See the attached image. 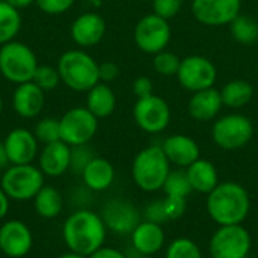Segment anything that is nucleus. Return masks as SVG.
Listing matches in <instances>:
<instances>
[{"label":"nucleus","instance_id":"393cba45","mask_svg":"<svg viewBox=\"0 0 258 258\" xmlns=\"http://www.w3.org/2000/svg\"><path fill=\"white\" fill-rule=\"evenodd\" d=\"M116 106V97L113 89L103 82H98L94 88L88 91L86 107L97 118H107L113 113Z\"/></svg>","mask_w":258,"mask_h":258},{"label":"nucleus","instance_id":"a19ab883","mask_svg":"<svg viewBox=\"0 0 258 258\" xmlns=\"http://www.w3.org/2000/svg\"><path fill=\"white\" fill-rule=\"evenodd\" d=\"M133 94L138 98H144L153 94V82L148 77H138L133 82Z\"/></svg>","mask_w":258,"mask_h":258},{"label":"nucleus","instance_id":"49530a36","mask_svg":"<svg viewBox=\"0 0 258 258\" xmlns=\"http://www.w3.org/2000/svg\"><path fill=\"white\" fill-rule=\"evenodd\" d=\"M57 258H88V257H85V255H80V254H77V252H73V251H68V252L62 254L60 257H57Z\"/></svg>","mask_w":258,"mask_h":258},{"label":"nucleus","instance_id":"473e14b6","mask_svg":"<svg viewBox=\"0 0 258 258\" xmlns=\"http://www.w3.org/2000/svg\"><path fill=\"white\" fill-rule=\"evenodd\" d=\"M180 63L181 59L172 53V51H160L154 56L153 65L157 74L165 76V77H171V76H177L178 70H180Z\"/></svg>","mask_w":258,"mask_h":258},{"label":"nucleus","instance_id":"cd10ccee","mask_svg":"<svg viewBox=\"0 0 258 258\" xmlns=\"http://www.w3.org/2000/svg\"><path fill=\"white\" fill-rule=\"evenodd\" d=\"M21 29V14L8 2H0V45L15 39Z\"/></svg>","mask_w":258,"mask_h":258},{"label":"nucleus","instance_id":"09e8293b","mask_svg":"<svg viewBox=\"0 0 258 258\" xmlns=\"http://www.w3.org/2000/svg\"><path fill=\"white\" fill-rule=\"evenodd\" d=\"M3 169H5V168H3V166L0 165V177H2V174H3Z\"/></svg>","mask_w":258,"mask_h":258},{"label":"nucleus","instance_id":"a18cd8bd","mask_svg":"<svg viewBox=\"0 0 258 258\" xmlns=\"http://www.w3.org/2000/svg\"><path fill=\"white\" fill-rule=\"evenodd\" d=\"M0 165L6 169L11 163H9V159H8V153H6V148L3 145V142H0Z\"/></svg>","mask_w":258,"mask_h":258},{"label":"nucleus","instance_id":"2f4dec72","mask_svg":"<svg viewBox=\"0 0 258 258\" xmlns=\"http://www.w3.org/2000/svg\"><path fill=\"white\" fill-rule=\"evenodd\" d=\"M35 138L39 144L47 145L60 141V128H59V119L56 118H42L38 121L33 130Z\"/></svg>","mask_w":258,"mask_h":258},{"label":"nucleus","instance_id":"a878e982","mask_svg":"<svg viewBox=\"0 0 258 258\" xmlns=\"http://www.w3.org/2000/svg\"><path fill=\"white\" fill-rule=\"evenodd\" d=\"M35 212L44 219H53L60 215L63 207V200L59 190L53 186H42L41 190L33 198Z\"/></svg>","mask_w":258,"mask_h":258},{"label":"nucleus","instance_id":"aec40b11","mask_svg":"<svg viewBox=\"0 0 258 258\" xmlns=\"http://www.w3.org/2000/svg\"><path fill=\"white\" fill-rule=\"evenodd\" d=\"M162 148L169 163H174L178 168H187L200 159L198 144L186 135H172L166 138Z\"/></svg>","mask_w":258,"mask_h":258},{"label":"nucleus","instance_id":"5701e85b","mask_svg":"<svg viewBox=\"0 0 258 258\" xmlns=\"http://www.w3.org/2000/svg\"><path fill=\"white\" fill-rule=\"evenodd\" d=\"M82 178L85 186L94 192L107 190L115 180L113 165L103 157H94L89 165L82 172Z\"/></svg>","mask_w":258,"mask_h":258},{"label":"nucleus","instance_id":"bb28decb","mask_svg":"<svg viewBox=\"0 0 258 258\" xmlns=\"http://www.w3.org/2000/svg\"><path fill=\"white\" fill-rule=\"evenodd\" d=\"M252 95H254V88L246 80H231L221 91L224 106L234 107V109L246 106L252 100Z\"/></svg>","mask_w":258,"mask_h":258},{"label":"nucleus","instance_id":"e433bc0d","mask_svg":"<svg viewBox=\"0 0 258 258\" xmlns=\"http://www.w3.org/2000/svg\"><path fill=\"white\" fill-rule=\"evenodd\" d=\"M183 6V0H153V11L156 15L169 20L175 17Z\"/></svg>","mask_w":258,"mask_h":258},{"label":"nucleus","instance_id":"de8ad7c7","mask_svg":"<svg viewBox=\"0 0 258 258\" xmlns=\"http://www.w3.org/2000/svg\"><path fill=\"white\" fill-rule=\"evenodd\" d=\"M2 110H3V100H2V95H0V113H2Z\"/></svg>","mask_w":258,"mask_h":258},{"label":"nucleus","instance_id":"412c9836","mask_svg":"<svg viewBox=\"0 0 258 258\" xmlns=\"http://www.w3.org/2000/svg\"><path fill=\"white\" fill-rule=\"evenodd\" d=\"M130 236L135 251L142 255L157 254L165 245V231L162 225L150 221L141 222Z\"/></svg>","mask_w":258,"mask_h":258},{"label":"nucleus","instance_id":"7c9ffc66","mask_svg":"<svg viewBox=\"0 0 258 258\" xmlns=\"http://www.w3.org/2000/svg\"><path fill=\"white\" fill-rule=\"evenodd\" d=\"M165 258H203V252L194 240L178 237L169 243Z\"/></svg>","mask_w":258,"mask_h":258},{"label":"nucleus","instance_id":"79ce46f5","mask_svg":"<svg viewBox=\"0 0 258 258\" xmlns=\"http://www.w3.org/2000/svg\"><path fill=\"white\" fill-rule=\"evenodd\" d=\"M88 258H127L124 252H121L116 248L112 246H101L100 249H97L95 252H92Z\"/></svg>","mask_w":258,"mask_h":258},{"label":"nucleus","instance_id":"ea45409f","mask_svg":"<svg viewBox=\"0 0 258 258\" xmlns=\"http://www.w3.org/2000/svg\"><path fill=\"white\" fill-rule=\"evenodd\" d=\"M118 76H119V67L115 62H103V63H98V77H100V82L109 83V82H113Z\"/></svg>","mask_w":258,"mask_h":258},{"label":"nucleus","instance_id":"dca6fc26","mask_svg":"<svg viewBox=\"0 0 258 258\" xmlns=\"http://www.w3.org/2000/svg\"><path fill=\"white\" fill-rule=\"evenodd\" d=\"M3 145L8 153V159L11 165H29L33 163V160L38 157V139L35 138L33 132L27 128H14L11 130Z\"/></svg>","mask_w":258,"mask_h":258},{"label":"nucleus","instance_id":"c9c22d12","mask_svg":"<svg viewBox=\"0 0 258 258\" xmlns=\"http://www.w3.org/2000/svg\"><path fill=\"white\" fill-rule=\"evenodd\" d=\"M163 207H165L168 221H177V219L183 218V215L186 213V209H187L186 198L165 197L163 198Z\"/></svg>","mask_w":258,"mask_h":258},{"label":"nucleus","instance_id":"f3484780","mask_svg":"<svg viewBox=\"0 0 258 258\" xmlns=\"http://www.w3.org/2000/svg\"><path fill=\"white\" fill-rule=\"evenodd\" d=\"M106 33V21L101 15L95 12H86L79 15L70 29L73 41L79 47H94L97 45Z\"/></svg>","mask_w":258,"mask_h":258},{"label":"nucleus","instance_id":"6e6552de","mask_svg":"<svg viewBox=\"0 0 258 258\" xmlns=\"http://www.w3.org/2000/svg\"><path fill=\"white\" fill-rule=\"evenodd\" d=\"M252 135L254 125L251 119L240 113H231L219 118L212 128L215 144L228 151L243 148L252 139Z\"/></svg>","mask_w":258,"mask_h":258},{"label":"nucleus","instance_id":"37998d69","mask_svg":"<svg viewBox=\"0 0 258 258\" xmlns=\"http://www.w3.org/2000/svg\"><path fill=\"white\" fill-rule=\"evenodd\" d=\"M9 204H11V200L0 186V221H3L6 218V215L9 212Z\"/></svg>","mask_w":258,"mask_h":258},{"label":"nucleus","instance_id":"f03ea898","mask_svg":"<svg viewBox=\"0 0 258 258\" xmlns=\"http://www.w3.org/2000/svg\"><path fill=\"white\" fill-rule=\"evenodd\" d=\"M249 209V194L234 181L219 183L207 197V212L219 227L242 224L248 218Z\"/></svg>","mask_w":258,"mask_h":258},{"label":"nucleus","instance_id":"f704fd0d","mask_svg":"<svg viewBox=\"0 0 258 258\" xmlns=\"http://www.w3.org/2000/svg\"><path fill=\"white\" fill-rule=\"evenodd\" d=\"M94 153L92 150L86 145H76L71 147V163H70V169L76 174H80L85 171V168L89 165V162L94 159Z\"/></svg>","mask_w":258,"mask_h":258},{"label":"nucleus","instance_id":"0eeeda50","mask_svg":"<svg viewBox=\"0 0 258 258\" xmlns=\"http://www.w3.org/2000/svg\"><path fill=\"white\" fill-rule=\"evenodd\" d=\"M60 141L70 147L86 145L98 130V118L88 107H73L59 119Z\"/></svg>","mask_w":258,"mask_h":258},{"label":"nucleus","instance_id":"4be33fe9","mask_svg":"<svg viewBox=\"0 0 258 258\" xmlns=\"http://www.w3.org/2000/svg\"><path fill=\"white\" fill-rule=\"evenodd\" d=\"M221 91L215 88H207L203 91L194 92L189 100V113L197 121H210L222 109Z\"/></svg>","mask_w":258,"mask_h":258},{"label":"nucleus","instance_id":"58836bf2","mask_svg":"<svg viewBox=\"0 0 258 258\" xmlns=\"http://www.w3.org/2000/svg\"><path fill=\"white\" fill-rule=\"evenodd\" d=\"M144 218H145V221H150V222H154V224H159V225H162L165 222H169L168 216H166V212H165V207H163V200H157V201L150 203L145 207Z\"/></svg>","mask_w":258,"mask_h":258},{"label":"nucleus","instance_id":"8fccbe9b","mask_svg":"<svg viewBox=\"0 0 258 258\" xmlns=\"http://www.w3.org/2000/svg\"><path fill=\"white\" fill-rule=\"evenodd\" d=\"M0 2H3V0H0Z\"/></svg>","mask_w":258,"mask_h":258},{"label":"nucleus","instance_id":"c756f323","mask_svg":"<svg viewBox=\"0 0 258 258\" xmlns=\"http://www.w3.org/2000/svg\"><path fill=\"white\" fill-rule=\"evenodd\" d=\"M162 189L165 190L166 197H180V198H187L194 192L186 169L171 171Z\"/></svg>","mask_w":258,"mask_h":258},{"label":"nucleus","instance_id":"2eb2a0df","mask_svg":"<svg viewBox=\"0 0 258 258\" xmlns=\"http://www.w3.org/2000/svg\"><path fill=\"white\" fill-rule=\"evenodd\" d=\"M33 246L30 228L18 219L6 221L0 225V251L11 258L27 255Z\"/></svg>","mask_w":258,"mask_h":258},{"label":"nucleus","instance_id":"9d476101","mask_svg":"<svg viewBox=\"0 0 258 258\" xmlns=\"http://www.w3.org/2000/svg\"><path fill=\"white\" fill-rule=\"evenodd\" d=\"M171 41V26L168 20L153 14L142 17L135 27V42L139 50L148 54H157L166 48Z\"/></svg>","mask_w":258,"mask_h":258},{"label":"nucleus","instance_id":"1a4fd4ad","mask_svg":"<svg viewBox=\"0 0 258 258\" xmlns=\"http://www.w3.org/2000/svg\"><path fill=\"white\" fill-rule=\"evenodd\" d=\"M251 246V234L242 224L219 227L209 243L212 258H246Z\"/></svg>","mask_w":258,"mask_h":258},{"label":"nucleus","instance_id":"ddd939ff","mask_svg":"<svg viewBox=\"0 0 258 258\" xmlns=\"http://www.w3.org/2000/svg\"><path fill=\"white\" fill-rule=\"evenodd\" d=\"M242 0H192L194 17L206 26L230 24L239 14Z\"/></svg>","mask_w":258,"mask_h":258},{"label":"nucleus","instance_id":"20e7f679","mask_svg":"<svg viewBox=\"0 0 258 258\" xmlns=\"http://www.w3.org/2000/svg\"><path fill=\"white\" fill-rule=\"evenodd\" d=\"M169 160L159 145H151L138 153L132 165V177L136 186L145 192H156L163 187L171 172Z\"/></svg>","mask_w":258,"mask_h":258},{"label":"nucleus","instance_id":"423d86ee","mask_svg":"<svg viewBox=\"0 0 258 258\" xmlns=\"http://www.w3.org/2000/svg\"><path fill=\"white\" fill-rule=\"evenodd\" d=\"M44 178L42 171L33 163L9 165L0 177V186L11 201H29L41 190Z\"/></svg>","mask_w":258,"mask_h":258},{"label":"nucleus","instance_id":"4468645a","mask_svg":"<svg viewBox=\"0 0 258 258\" xmlns=\"http://www.w3.org/2000/svg\"><path fill=\"white\" fill-rule=\"evenodd\" d=\"M101 219L107 230L116 234H132L133 230L141 224V215L138 209L121 198L110 200L104 204Z\"/></svg>","mask_w":258,"mask_h":258},{"label":"nucleus","instance_id":"9b49d317","mask_svg":"<svg viewBox=\"0 0 258 258\" xmlns=\"http://www.w3.org/2000/svg\"><path fill=\"white\" fill-rule=\"evenodd\" d=\"M216 77L218 73L213 62L198 54H192L181 59L180 70L177 73V79L180 85L192 92L213 88Z\"/></svg>","mask_w":258,"mask_h":258},{"label":"nucleus","instance_id":"a211bd4d","mask_svg":"<svg viewBox=\"0 0 258 258\" xmlns=\"http://www.w3.org/2000/svg\"><path fill=\"white\" fill-rule=\"evenodd\" d=\"M71 163V147L63 141L47 144L38 154V168L45 177H60L70 169Z\"/></svg>","mask_w":258,"mask_h":258},{"label":"nucleus","instance_id":"39448f33","mask_svg":"<svg viewBox=\"0 0 258 258\" xmlns=\"http://www.w3.org/2000/svg\"><path fill=\"white\" fill-rule=\"evenodd\" d=\"M36 68V54L27 44L14 39L0 45V74L8 82L15 85L32 82Z\"/></svg>","mask_w":258,"mask_h":258},{"label":"nucleus","instance_id":"4c0bfd02","mask_svg":"<svg viewBox=\"0 0 258 258\" xmlns=\"http://www.w3.org/2000/svg\"><path fill=\"white\" fill-rule=\"evenodd\" d=\"M74 2L76 0H35L36 6L48 15L65 14L68 9H71Z\"/></svg>","mask_w":258,"mask_h":258},{"label":"nucleus","instance_id":"b1692460","mask_svg":"<svg viewBox=\"0 0 258 258\" xmlns=\"http://www.w3.org/2000/svg\"><path fill=\"white\" fill-rule=\"evenodd\" d=\"M186 172L194 192L209 195L219 184V177L215 165L206 159L195 160L190 166L186 168Z\"/></svg>","mask_w":258,"mask_h":258},{"label":"nucleus","instance_id":"c03bdc74","mask_svg":"<svg viewBox=\"0 0 258 258\" xmlns=\"http://www.w3.org/2000/svg\"><path fill=\"white\" fill-rule=\"evenodd\" d=\"M5 2H8L11 6H14L15 9H24V8H29L32 3H35V0H5Z\"/></svg>","mask_w":258,"mask_h":258},{"label":"nucleus","instance_id":"7ed1b4c3","mask_svg":"<svg viewBox=\"0 0 258 258\" xmlns=\"http://www.w3.org/2000/svg\"><path fill=\"white\" fill-rule=\"evenodd\" d=\"M56 68L60 82L76 92H88L100 82L98 63L89 53L79 48L62 53Z\"/></svg>","mask_w":258,"mask_h":258},{"label":"nucleus","instance_id":"72a5a7b5","mask_svg":"<svg viewBox=\"0 0 258 258\" xmlns=\"http://www.w3.org/2000/svg\"><path fill=\"white\" fill-rule=\"evenodd\" d=\"M32 82L39 86L44 92L45 91H53L59 82H60V76H59V71L57 68L54 67H50V65H38L35 74H33V79Z\"/></svg>","mask_w":258,"mask_h":258},{"label":"nucleus","instance_id":"f8f14e48","mask_svg":"<svg viewBox=\"0 0 258 258\" xmlns=\"http://www.w3.org/2000/svg\"><path fill=\"white\" fill-rule=\"evenodd\" d=\"M133 116L136 124L147 133L163 132L171 121V109L168 103L154 94L138 98L133 107Z\"/></svg>","mask_w":258,"mask_h":258},{"label":"nucleus","instance_id":"6ab92c4d","mask_svg":"<svg viewBox=\"0 0 258 258\" xmlns=\"http://www.w3.org/2000/svg\"><path fill=\"white\" fill-rule=\"evenodd\" d=\"M45 103L44 91L33 82H26L17 85L12 95V107L15 113L21 118L30 119L41 113Z\"/></svg>","mask_w":258,"mask_h":258},{"label":"nucleus","instance_id":"f257e3e1","mask_svg":"<svg viewBox=\"0 0 258 258\" xmlns=\"http://www.w3.org/2000/svg\"><path fill=\"white\" fill-rule=\"evenodd\" d=\"M106 233L107 228L101 216L88 209L73 212L62 227V237L67 248L85 257L104 246Z\"/></svg>","mask_w":258,"mask_h":258},{"label":"nucleus","instance_id":"c85d7f7f","mask_svg":"<svg viewBox=\"0 0 258 258\" xmlns=\"http://www.w3.org/2000/svg\"><path fill=\"white\" fill-rule=\"evenodd\" d=\"M231 35L240 44H254L258 41V23L248 15H237L231 23Z\"/></svg>","mask_w":258,"mask_h":258}]
</instances>
